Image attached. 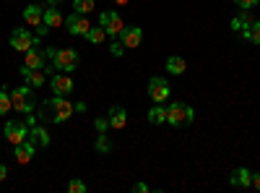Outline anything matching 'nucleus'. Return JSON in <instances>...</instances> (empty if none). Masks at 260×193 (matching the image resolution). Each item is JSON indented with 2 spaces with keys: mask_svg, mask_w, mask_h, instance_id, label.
I'll return each mask as SVG.
<instances>
[{
  "mask_svg": "<svg viewBox=\"0 0 260 193\" xmlns=\"http://www.w3.org/2000/svg\"><path fill=\"white\" fill-rule=\"evenodd\" d=\"M89 190V185H86L81 178H73V180H68V193H86Z\"/></svg>",
  "mask_w": 260,
  "mask_h": 193,
  "instance_id": "26",
  "label": "nucleus"
},
{
  "mask_svg": "<svg viewBox=\"0 0 260 193\" xmlns=\"http://www.w3.org/2000/svg\"><path fill=\"white\" fill-rule=\"evenodd\" d=\"M11 107H13V102H11V94H6V89H3V92H0V115L11 113Z\"/></svg>",
  "mask_w": 260,
  "mask_h": 193,
  "instance_id": "27",
  "label": "nucleus"
},
{
  "mask_svg": "<svg viewBox=\"0 0 260 193\" xmlns=\"http://www.w3.org/2000/svg\"><path fill=\"white\" fill-rule=\"evenodd\" d=\"M62 0H47V6H60Z\"/></svg>",
  "mask_w": 260,
  "mask_h": 193,
  "instance_id": "38",
  "label": "nucleus"
},
{
  "mask_svg": "<svg viewBox=\"0 0 260 193\" xmlns=\"http://www.w3.org/2000/svg\"><path fill=\"white\" fill-rule=\"evenodd\" d=\"M50 87H52V92H55V94H60V97H68V94L73 92V78H71L68 73H52V78H50Z\"/></svg>",
  "mask_w": 260,
  "mask_h": 193,
  "instance_id": "9",
  "label": "nucleus"
},
{
  "mask_svg": "<svg viewBox=\"0 0 260 193\" xmlns=\"http://www.w3.org/2000/svg\"><path fill=\"white\" fill-rule=\"evenodd\" d=\"M148 97L154 99L156 104L169 99V84H167L164 76H151V81H148Z\"/></svg>",
  "mask_w": 260,
  "mask_h": 193,
  "instance_id": "7",
  "label": "nucleus"
},
{
  "mask_svg": "<svg viewBox=\"0 0 260 193\" xmlns=\"http://www.w3.org/2000/svg\"><path fill=\"white\" fill-rule=\"evenodd\" d=\"M83 39L89 42V45H102V42L107 39V29H104L102 24H99V26H91L89 32L83 34Z\"/></svg>",
  "mask_w": 260,
  "mask_h": 193,
  "instance_id": "21",
  "label": "nucleus"
},
{
  "mask_svg": "<svg viewBox=\"0 0 260 193\" xmlns=\"http://www.w3.org/2000/svg\"><path fill=\"white\" fill-rule=\"evenodd\" d=\"M29 141L34 146H50V133H47V128L45 125H29Z\"/></svg>",
  "mask_w": 260,
  "mask_h": 193,
  "instance_id": "15",
  "label": "nucleus"
},
{
  "mask_svg": "<svg viewBox=\"0 0 260 193\" xmlns=\"http://www.w3.org/2000/svg\"><path fill=\"white\" fill-rule=\"evenodd\" d=\"M133 190H136V193H148L151 188H148L146 183H136V185H133Z\"/></svg>",
  "mask_w": 260,
  "mask_h": 193,
  "instance_id": "32",
  "label": "nucleus"
},
{
  "mask_svg": "<svg viewBox=\"0 0 260 193\" xmlns=\"http://www.w3.org/2000/svg\"><path fill=\"white\" fill-rule=\"evenodd\" d=\"M37 45H39V37L29 34V29H13V32H11V47H13V50L26 52V50L37 47Z\"/></svg>",
  "mask_w": 260,
  "mask_h": 193,
  "instance_id": "6",
  "label": "nucleus"
},
{
  "mask_svg": "<svg viewBox=\"0 0 260 193\" xmlns=\"http://www.w3.org/2000/svg\"><path fill=\"white\" fill-rule=\"evenodd\" d=\"M167 123L169 125H182L187 123V104L185 102H172L167 107Z\"/></svg>",
  "mask_w": 260,
  "mask_h": 193,
  "instance_id": "10",
  "label": "nucleus"
},
{
  "mask_svg": "<svg viewBox=\"0 0 260 193\" xmlns=\"http://www.w3.org/2000/svg\"><path fill=\"white\" fill-rule=\"evenodd\" d=\"M3 133H6V141L18 146V144H24L29 139V123L26 120H8L6 128H3Z\"/></svg>",
  "mask_w": 260,
  "mask_h": 193,
  "instance_id": "3",
  "label": "nucleus"
},
{
  "mask_svg": "<svg viewBox=\"0 0 260 193\" xmlns=\"http://www.w3.org/2000/svg\"><path fill=\"white\" fill-rule=\"evenodd\" d=\"M94 128H96V133H107V131H110V118H96Z\"/></svg>",
  "mask_w": 260,
  "mask_h": 193,
  "instance_id": "28",
  "label": "nucleus"
},
{
  "mask_svg": "<svg viewBox=\"0 0 260 193\" xmlns=\"http://www.w3.org/2000/svg\"><path fill=\"white\" fill-rule=\"evenodd\" d=\"M164 66H167V71H169L172 76H182V73L187 71V60L180 58V55H169Z\"/></svg>",
  "mask_w": 260,
  "mask_h": 193,
  "instance_id": "20",
  "label": "nucleus"
},
{
  "mask_svg": "<svg viewBox=\"0 0 260 193\" xmlns=\"http://www.w3.org/2000/svg\"><path fill=\"white\" fill-rule=\"evenodd\" d=\"M94 149H96L99 154H110V152H112V141L107 139V133H99V136H96V144H94Z\"/></svg>",
  "mask_w": 260,
  "mask_h": 193,
  "instance_id": "24",
  "label": "nucleus"
},
{
  "mask_svg": "<svg viewBox=\"0 0 260 193\" xmlns=\"http://www.w3.org/2000/svg\"><path fill=\"white\" fill-rule=\"evenodd\" d=\"M42 24L50 26V29H57V26H62V24H65V16L60 13V8H57V6H47V3H45V13H42Z\"/></svg>",
  "mask_w": 260,
  "mask_h": 193,
  "instance_id": "12",
  "label": "nucleus"
},
{
  "mask_svg": "<svg viewBox=\"0 0 260 193\" xmlns=\"http://www.w3.org/2000/svg\"><path fill=\"white\" fill-rule=\"evenodd\" d=\"M76 113H86V102H76Z\"/></svg>",
  "mask_w": 260,
  "mask_h": 193,
  "instance_id": "36",
  "label": "nucleus"
},
{
  "mask_svg": "<svg viewBox=\"0 0 260 193\" xmlns=\"http://www.w3.org/2000/svg\"><path fill=\"white\" fill-rule=\"evenodd\" d=\"M234 3L240 6V8H255V6H257V0H234Z\"/></svg>",
  "mask_w": 260,
  "mask_h": 193,
  "instance_id": "31",
  "label": "nucleus"
},
{
  "mask_svg": "<svg viewBox=\"0 0 260 193\" xmlns=\"http://www.w3.org/2000/svg\"><path fill=\"white\" fill-rule=\"evenodd\" d=\"M110 128H125L127 125V113H125V107H120V104H115V107H110Z\"/></svg>",
  "mask_w": 260,
  "mask_h": 193,
  "instance_id": "18",
  "label": "nucleus"
},
{
  "mask_svg": "<svg viewBox=\"0 0 260 193\" xmlns=\"http://www.w3.org/2000/svg\"><path fill=\"white\" fill-rule=\"evenodd\" d=\"M45 107L50 110V120L52 123H65L76 113V104L68 97H60V94H52L50 99H45Z\"/></svg>",
  "mask_w": 260,
  "mask_h": 193,
  "instance_id": "1",
  "label": "nucleus"
},
{
  "mask_svg": "<svg viewBox=\"0 0 260 193\" xmlns=\"http://www.w3.org/2000/svg\"><path fill=\"white\" fill-rule=\"evenodd\" d=\"M148 123H154V125H164L167 123V107L161 104H154L148 110Z\"/></svg>",
  "mask_w": 260,
  "mask_h": 193,
  "instance_id": "22",
  "label": "nucleus"
},
{
  "mask_svg": "<svg viewBox=\"0 0 260 193\" xmlns=\"http://www.w3.org/2000/svg\"><path fill=\"white\" fill-rule=\"evenodd\" d=\"M21 76L26 78V84H29L31 89L45 87V81H47V73L42 71V68H26V66H21Z\"/></svg>",
  "mask_w": 260,
  "mask_h": 193,
  "instance_id": "14",
  "label": "nucleus"
},
{
  "mask_svg": "<svg viewBox=\"0 0 260 193\" xmlns=\"http://www.w3.org/2000/svg\"><path fill=\"white\" fill-rule=\"evenodd\" d=\"M76 66H78V52L76 50H57L55 52V58H52V68L55 71H62V73H71V71H76Z\"/></svg>",
  "mask_w": 260,
  "mask_h": 193,
  "instance_id": "5",
  "label": "nucleus"
},
{
  "mask_svg": "<svg viewBox=\"0 0 260 193\" xmlns=\"http://www.w3.org/2000/svg\"><path fill=\"white\" fill-rule=\"evenodd\" d=\"M73 8H76V13H81V16H89V13L96 8V0H73Z\"/></svg>",
  "mask_w": 260,
  "mask_h": 193,
  "instance_id": "23",
  "label": "nucleus"
},
{
  "mask_svg": "<svg viewBox=\"0 0 260 193\" xmlns=\"http://www.w3.org/2000/svg\"><path fill=\"white\" fill-rule=\"evenodd\" d=\"M42 13H45V6H26L24 8V21L29 26H42Z\"/></svg>",
  "mask_w": 260,
  "mask_h": 193,
  "instance_id": "19",
  "label": "nucleus"
},
{
  "mask_svg": "<svg viewBox=\"0 0 260 193\" xmlns=\"http://www.w3.org/2000/svg\"><path fill=\"white\" fill-rule=\"evenodd\" d=\"M115 3H117V6H125V3H127V0H115Z\"/></svg>",
  "mask_w": 260,
  "mask_h": 193,
  "instance_id": "39",
  "label": "nucleus"
},
{
  "mask_svg": "<svg viewBox=\"0 0 260 193\" xmlns=\"http://www.w3.org/2000/svg\"><path fill=\"white\" fill-rule=\"evenodd\" d=\"M242 21V29H250L252 24H255V13H252V8H240V16H237Z\"/></svg>",
  "mask_w": 260,
  "mask_h": 193,
  "instance_id": "25",
  "label": "nucleus"
},
{
  "mask_svg": "<svg viewBox=\"0 0 260 193\" xmlns=\"http://www.w3.org/2000/svg\"><path fill=\"white\" fill-rule=\"evenodd\" d=\"M47 60H50V58H47L45 50H34V47H31V50H26L24 66H26V68H42V71L47 73Z\"/></svg>",
  "mask_w": 260,
  "mask_h": 193,
  "instance_id": "13",
  "label": "nucleus"
},
{
  "mask_svg": "<svg viewBox=\"0 0 260 193\" xmlns=\"http://www.w3.org/2000/svg\"><path fill=\"white\" fill-rule=\"evenodd\" d=\"M110 52H112L115 58H122V52H125V45H122V42L117 39V42H112V45H110Z\"/></svg>",
  "mask_w": 260,
  "mask_h": 193,
  "instance_id": "30",
  "label": "nucleus"
},
{
  "mask_svg": "<svg viewBox=\"0 0 260 193\" xmlns=\"http://www.w3.org/2000/svg\"><path fill=\"white\" fill-rule=\"evenodd\" d=\"M232 29L234 32H242V21L240 18H232Z\"/></svg>",
  "mask_w": 260,
  "mask_h": 193,
  "instance_id": "35",
  "label": "nucleus"
},
{
  "mask_svg": "<svg viewBox=\"0 0 260 193\" xmlns=\"http://www.w3.org/2000/svg\"><path fill=\"white\" fill-rule=\"evenodd\" d=\"M6 178H8V167H6L3 162H0V183H3Z\"/></svg>",
  "mask_w": 260,
  "mask_h": 193,
  "instance_id": "33",
  "label": "nucleus"
},
{
  "mask_svg": "<svg viewBox=\"0 0 260 193\" xmlns=\"http://www.w3.org/2000/svg\"><path fill=\"white\" fill-rule=\"evenodd\" d=\"M250 42L252 45H260V21H255V24L250 26Z\"/></svg>",
  "mask_w": 260,
  "mask_h": 193,
  "instance_id": "29",
  "label": "nucleus"
},
{
  "mask_svg": "<svg viewBox=\"0 0 260 193\" xmlns=\"http://www.w3.org/2000/svg\"><path fill=\"white\" fill-rule=\"evenodd\" d=\"M99 24L107 29V34L115 37V39H120V34H122V29H125V21H122V16H120L117 11H102Z\"/></svg>",
  "mask_w": 260,
  "mask_h": 193,
  "instance_id": "4",
  "label": "nucleus"
},
{
  "mask_svg": "<svg viewBox=\"0 0 260 193\" xmlns=\"http://www.w3.org/2000/svg\"><path fill=\"white\" fill-rule=\"evenodd\" d=\"M65 24H68V32L73 34V37H83L86 32L91 29V24H89V16H81V13H71L68 18H65Z\"/></svg>",
  "mask_w": 260,
  "mask_h": 193,
  "instance_id": "8",
  "label": "nucleus"
},
{
  "mask_svg": "<svg viewBox=\"0 0 260 193\" xmlns=\"http://www.w3.org/2000/svg\"><path fill=\"white\" fill-rule=\"evenodd\" d=\"M34 149H37V146H34L29 139H26L24 144H18V146H16V162H18V164H29V162L34 159Z\"/></svg>",
  "mask_w": 260,
  "mask_h": 193,
  "instance_id": "17",
  "label": "nucleus"
},
{
  "mask_svg": "<svg viewBox=\"0 0 260 193\" xmlns=\"http://www.w3.org/2000/svg\"><path fill=\"white\" fill-rule=\"evenodd\" d=\"M252 188L260 190V173H252Z\"/></svg>",
  "mask_w": 260,
  "mask_h": 193,
  "instance_id": "34",
  "label": "nucleus"
},
{
  "mask_svg": "<svg viewBox=\"0 0 260 193\" xmlns=\"http://www.w3.org/2000/svg\"><path fill=\"white\" fill-rule=\"evenodd\" d=\"M232 185H237V188H252V173L247 167H237L234 173H232Z\"/></svg>",
  "mask_w": 260,
  "mask_h": 193,
  "instance_id": "16",
  "label": "nucleus"
},
{
  "mask_svg": "<svg viewBox=\"0 0 260 193\" xmlns=\"http://www.w3.org/2000/svg\"><path fill=\"white\" fill-rule=\"evenodd\" d=\"M120 42L125 45V50H136L143 42V29L141 26H125L120 34Z\"/></svg>",
  "mask_w": 260,
  "mask_h": 193,
  "instance_id": "11",
  "label": "nucleus"
},
{
  "mask_svg": "<svg viewBox=\"0 0 260 193\" xmlns=\"http://www.w3.org/2000/svg\"><path fill=\"white\" fill-rule=\"evenodd\" d=\"M11 102H13V110L24 113V115H31L34 113V89L29 87H18L11 92Z\"/></svg>",
  "mask_w": 260,
  "mask_h": 193,
  "instance_id": "2",
  "label": "nucleus"
},
{
  "mask_svg": "<svg viewBox=\"0 0 260 193\" xmlns=\"http://www.w3.org/2000/svg\"><path fill=\"white\" fill-rule=\"evenodd\" d=\"M195 120V110H192V107H187V123H192Z\"/></svg>",
  "mask_w": 260,
  "mask_h": 193,
  "instance_id": "37",
  "label": "nucleus"
}]
</instances>
